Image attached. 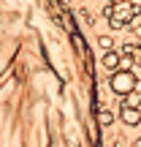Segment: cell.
<instances>
[{
  "mask_svg": "<svg viewBox=\"0 0 141 147\" xmlns=\"http://www.w3.org/2000/svg\"><path fill=\"white\" fill-rule=\"evenodd\" d=\"M98 47L106 49V52H111V47H114V38H111V36H100V38H98Z\"/></svg>",
  "mask_w": 141,
  "mask_h": 147,
  "instance_id": "ba28073f",
  "label": "cell"
},
{
  "mask_svg": "<svg viewBox=\"0 0 141 147\" xmlns=\"http://www.w3.org/2000/svg\"><path fill=\"white\" fill-rule=\"evenodd\" d=\"M138 104H141V87H136L133 93H128L125 101H122V106H133V109H138Z\"/></svg>",
  "mask_w": 141,
  "mask_h": 147,
  "instance_id": "5b68a950",
  "label": "cell"
},
{
  "mask_svg": "<svg viewBox=\"0 0 141 147\" xmlns=\"http://www.w3.org/2000/svg\"><path fill=\"white\" fill-rule=\"evenodd\" d=\"M125 52L130 55L133 65H138V68H141V47H136V44H128V47H125Z\"/></svg>",
  "mask_w": 141,
  "mask_h": 147,
  "instance_id": "8992f818",
  "label": "cell"
},
{
  "mask_svg": "<svg viewBox=\"0 0 141 147\" xmlns=\"http://www.w3.org/2000/svg\"><path fill=\"white\" fill-rule=\"evenodd\" d=\"M98 120H100V125H111V123H114V115H111L109 109H100V115H98Z\"/></svg>",
  "mask_w": 141,
  "mask_h": 147,
  "instance_id": "52a82bcc",
  "label": "cell"
},
{
  "mask_svg": "<svg viewBox=\"0 0 141 147\" xmlns=\"http://www.w3.org/2000/svg\"><path fill=\"white\" fill-rule=\"evenodd\" d=\"M103 14L109 16V25L114 30H122V27H128L133 22V16H138V8L133 3H128V0H117V3L106 5Z\"/></svg>",
  "mask_w": 141,
  "mask_h": 147,
  "instance_id": "6da1fadb",
  "label": "cell"
},
{
  "mask_svg": "<svg viewBox=\"0 0 141 147\" xmlns=\"http://www.w3.org/2000/svg\"><path fill=\"white\" fill-rule=\"evenodd\" d=\"M100 63H103V68H111V71H117V68H120V52H106Z\"/></svg>",
  "mask_w": 141,
  "mask_h": 147,
  "instance_id": "277c9868",
  "label": "cell"
},
{
  "mask_svg": "<svg viewBox=\"0 0 141 147\" xmlns=\"http://www.w3.org/2000/svg\"><path fill=\"white\" fill-rule=\"evenodd\" d=\"M109 84H111V90H114L117 95H128V93H133V90L138 87V76H136L133 71H122V68H117L114 74H111Z\"/></svg>",
  "mask_w": 141,
  "mask_h": 147,
  "instance_id": "7a4b0ae2",
  "label": "cell"
},
{
  "mask_svg": "<svg viewBox=\"0 0 141 147\" xmlns=\"http://www.w3.org/2000/svg\"><path fill=\"white\" fill-rule=\"evenodd\" d=\"M120 117L125 125H138L141 123V109H133V106H122L120 109Z\"/></svg>",
  "mask_w": 141,
  "mask_h": 147,
  "instance_id": "3957f363",
  "label": "cell"
},
{
  "mask_svg": "<svg viewBox=\"0 0 141 147\" xmlns=\"http://www.w3.org/2000/svg\"><path fill=\"white\" fill-rule=\"evenodd\" d=\"M133 147H141V139H136V142H133Z\"/></svg>",
  "mask_w": 141,
  "mask_h": 147,
  "instance_id": "9c48e42d",
  "label": "cell"
}]
</instances>
